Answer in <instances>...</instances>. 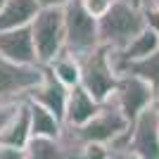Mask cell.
I'll return each mask as SVG.
<instances>
[{
	"mask_svg": "<svg viewBox=\"0 0 159 159\" xmlns=\"http://www.w3.org/2000/svg\"><path fill=\"white\" fill-rule=\"evenodd\" d=\"M147 7H157V10H159V0H150V5H147Z\"/></svg>",
	"mask_w": 159,
	"mask_h": 159,
	"instance_id": "484cf974",
	"label": "cell"
},
{
	"mask_svg": "<svg viewBox=\"0 0 159 159\" xmlns=\"http://www.w3.org/2000/svg\"><path fill=\"white\" fill-rule=\"evenodd\" d=\"M29 100L43 105L45 109H50L52 114H57L62 121H64V112H66V102H69V88L62 83V81L55 79V74L45 66V74H43V81L31 90Z\"/></svg>",
	"mask_w": 159,
	"mask_h": 159,
	"instance_id": "9c48e42d",
	"label": "cell"
},
{
	"mask_svg": "<svg viewBox=\"0 0 159 159\" xmlns=\"http://www.w3.org/2000/svg\"><path fill=\"white\" fill-rule=\"evenodd\" d=\"M154 109L159 112V88H154Z\"/></svg>",
	"mask_w": 159,
	"mask_h": 159,
	"instance_id": "d4e9b609",
	"label": "cell"
},
{
	"mask_svg": "<svg viewBox=\"0 0 159 159\" xmlns=\"http://www.w3.org/2000/svg\"><path fill=\"white\" fill-rule=\"evenodd\" d=\"M40 7H66L71 0H38Z\"/></svg>",
	"mask_w": 159,
	"mask_h": 159,
	"instance_id": "603a6c76",
	"label": "cell"
},
{
	"mask_svg": "<svg viewBox=\"0 0 159 159\" xmlns=\"http://www.w3.org/2000/svg\"><path fill=\"white\" fill-rule=\"evenodd\" d=\"M45 66L55 74V79L62 81L69 90L76 88V86H81V60L76 55H71L69 50H64L62 55H57V57Z\"/></svg>",
	"mask_w": 159,
	"mask_h": 159,
	"instance_id": "5bb4252c",
	"label": "cell"
},
{
	"mask_svg": "<svg viewBox=\"0 0 159 159\" xmlns=\"http://www.w3.org/2000/svg\"><path fill=\"white\" fill-rule=\"evenodd\" d=\"M112 147L107 143H86L74 159H109Z\"/></svg>",
	"mask_w": 159,
	"mask_h": 159,
	"instance_id": "e0dca14e",
	"label": "cell"
},
{
	"mask_svg": "<svg viewBox=\"0 0 159 159\" xmlns=\"http://www.w3.org/2000/svg\"><path fill=\"white\" fill-rule=\"evenodd\" d=\"M79 60H81V86L95 100L107 102L119 83V74L114 71L112 60H109V48L100 45L90 52L81 55Z\"/></svg>",
	"mask_w": 159,
	"mask_h": 159,
	"instance_id": "3957f363",
	"label": "cell"
},
{
	"mask_svg": "<svg viewBox=\"0 0 159 159\" xmlns=\"http://www.w3.org/2000/svg\"><path fill=\"white\" fill-rule=\"evenodd\" d=\"M0 55H5L7 60L17 62V64H40L31 26L0 31Z\"/></svg>",
	"mask_w": 159,
	"mask_h": 159,
	"instance_id": "ba28073f",
	"label": "cell"
},
{
	"mask_svg": "<svg viewBox=\"0 0 159 159\" xmlns=\"http://www.w3.org/2000/svg\"><path fill=\"white\" fill-rule=\"evenodd\" d=\"M131 5H135V7H140V10H145L147 5H150V0H128Z\"/></svg>",
	"mask_w": 159,
	"mask_h": 159,
	"instance_id": "cb8c5ba5",
	"label": "cell"
},
{
	"mask_svg": "<svg viewBox=\"0 0 159 159\" xmlns=\"http://www.w3.org/2000/svg\"><path fill=\"white\" fill-rule=\"evenodd\" d=\"M33 138L31 133V114H29L26 100L21 102V107L17 109L12 119L7 121V126L0 131V143L2 145H14V147H26L29 140Z\"/></svg>",
	"mask_w": 159,
	"mask_h": 159,
	"instance_id": "7c38bea8",
	"label": "cell"
},
{
	"mask_svg": "<svg viewBox=\"0 0 159 159\" xmlns=\"http://www.w3.org/2000/svg\"><path fill=\"white\" fill-rule=\"evenodd\" d=\"M145 26V10L131 5L128 0H116L112 10L100 19V45L112 48V50H124Z\"/></svg>",
	"mask_w": 159,
	"mask_h": 159,
	"instance_id": "6da1fadb",
	"label": "cell"
},
{
	"mask_svg": "<svg viewBox=\"0 0 159 159\" xmlns=\"http://www.w3.org/2000/svg\"><path fill=\"white\" fill-rule=\"evenodd\" d=\"M102 102L95 100L83 86H76L69 90V102H66V112H64V126L79 128L86 121H90L95 114L100 112Z\"/></svg>",
	"mask_w": 159,
	"mask_h": 159,
	"instance_id": "30bf717a",
	"label": "cell"
},
{
	"mask_svg": "<svg viewBox=\"0 0 159 159\" xmlns=\"http://www.w3.org/2000/svg\"><path fill=\"white\" fill-rule=\"evenodd\" d=\"M33 43L38 62L43 66L66 50V26H64V7H40L31 24Z\"/></svg>",
	"mask_w": 159,
	"mask_h": 159,
	"instance_id": "7a4b0ae2",
	"label": "cell"
},
{
	"mask_svg": "<svg viewBox=\"0 0 159 159\" xmlns=\"http://www.w3.org/2000/svg\"><path fill=\"white\" fill-rule=\"evenodd\" d=\"M38 12H40L38 0H5V5L0 10V31L31 26Z\"/></svg>",
	"mask_w": 159,
	"mask_h": 159,
	"instance_id": "8fae6325",
	"label": "cell"
},
{
	"mask_svg": "<svg viewBox=\"0 0 159 159\" xmlns=\"http://www.w3.org/2000/svg\"><path fill=\"white\" fill-rule=\"evenodd\" d=\"M109 100L133 124L145 109L154 107V86L135 74H124V76H119V83H116Z\"/></svg>",
	"mask_w": 159,
	"mask_h": 159,
	"instance_id": "8992f818",
	"label": "cell"
},
{
	"mask_svg": "<svg viewBox=\"0 0 159 159\" xmlns=\"http://www.w3.org/2000/svg\"><path fill=\"white\" fill-rule=\"evenodd\" d=\"M2 5H5V0H0V10H2Z\"/></svg>",
	"mask_w": 159,
	"mask_h": 159,
	"instance_id": "4316f807",
	"label": "cell"
},
{
	"mask_svg": "<svg viewBox=\"0 0 159 159\" xmlns=\"http://www.w3.org/2000/svg\"><path fill=\"white\" fill-rule=\"evenodd\" d=\"M43 64H17L0 55V102H24L43 81Z\"/></svg>",
	"mask_w": 159,
	"mask_h": 159,
	"instance_id": "277c9868",
	"label": "cell"
},
{
	"mask_svg": "<svg viewBox=\"0 0 159 159\" xmlns=\"http://www.w3.org/2000/svg\"><path fill=\"white\" fill-rule=\"evenodd\" d=\"M19 107H21V102H0V131L7 126V121L17 114Z\"/></svg>",
	"mask_w": 159,
	"mask_h": 159,
	"instance_id": "d6986e66",
	"label": "cell"
},
{
	"mask_svg": "<svg viewBox=\"0 0 159 159\" xmlns=\"http://www.w3.org/2000/svg\"><path fill=\"white\" fill-rule=\"evenodd\" d=\"M64 26H66V50L76 57L100 48V19L90 17L83 10L81 0H71L64 7Z\"/></svg>",
	"mask_w": 159,
	"mask_h": 159,
	"instance_id": "5b68a950",
	"label": "cell"
},
{
	"mask_svg": "<svg viewBox=\"0 0 159 159\" xmlns=\"http://www.w3.org/2000/svg\"><path fill=\"white\" fill-rule=\"evenodd\" d=\"M29 105V114H31V133L38 135V138H60L62 131H64V121L52 114L50 109H45L43 105L26 100Z\"/></svg>",
	"mask_w": 159,
	"mask_h": 159,
	"instance_id": "4fadbf2b",
	"label": "cell"
},
{
	"mask_svg": "<svg viewBox=\"0 0 159 159\" xmlns=\"http://www.w3.org/2000/svg\"><path fill=\"white\" fill-rule=\"evenodd\" d=\"M126 147L138 159H159V112L154 107L145 109L131 124Z\"/></svg>",
	"mask_w": 159,
	"mask_h": 159,
	"instance_id": "52a82bcc",
	"label": "cell"
},
{
	"mask_svg": "<svg viewBox=\"0 0 159 159\" xmlns=\"http://www.w3.org/2000/svg\"><path fill=\"white\" fill-rule=\"evenodd\" d=\"M26 159H71L60 138H38L33 135L26 145Z\"/></svg>",
	"mask_w": 159,
	"mask_h": 159,
	"instance_id": "9a60e30c",
	"label": "cell"
},
{
	"mask_svg": "<svg viewBox=\"0 0 159 159\" xmlns=\"http://www.w3.org/2000/svg\"><path fill=\"white\" fill-rule=\"evenodd\" d=\"M0 159H26V147H14L0 143Z\"/></svg>",
	"mask_w": 159,
	"mask_h": 159,
	"instance_id": "ffe728a7",
	"label": "cell"
},
{
	"mask_svg": "<svg viewBox=\"0 0 159 159\" xmlns=\"http://www.w3.org/2000/svg\"><path fill=\"white\" fill-rule=\"evenodd\" d=\"M126 74H135L140 79H145L147 83H152L154 88H159V50L152 52L150 57H145V60L131 62Z\"/></svg>",
	"mask_w": 159,
	"mask_h": 159,
	"instance_id": "2e32d148",
	"label": "cell"
},
{
	"mask_svg": "<svg viewBox=\"0 0 159 159\" xmlns=\"http://www.w3.org/2000/svg\"><path fill=\"white\" fill-rule=\"evenodd\" d=\"M114 2H116V0H81L83 10H86L90 17H95V19H102V17L112 10Z\"/></svg>",
	"mask_w": 159,
	"mask_h": 159,
	"instance_id": "ac0fdd59",
	"label": "cell"
},
{
	"mask_svg": "<svg viewBox=\"0 0 159 159\" xmlns=\"http://www.w3.org/2000/svg\"><path fill=\"white\" fill-rule=\"evenodd\" d=\"M145 17H147V26L159 36V10L157 7H145Z\"/></svg>",
	"mask_w": 159,
	"mask_h": 159,
	"instance_id": "44dd1931",
	"label": "cell"
},
{
	"mask_svg": "<svg viewBox=\"0 0 159 159\" xmlns=\"http://www.w3.org/2000/svg\"><path fill=\"white\" fill-rule=\"evenodd\" d=\"M109 147H112V145H109ZM109 159H138V157H135V154H133L128 147H112Z\"/></svg>",
	"mask_w": 159,
	"mask_h": 159,
	"instance_id": "7402d4cb",
	"label": "cell"
}]
</instances>
